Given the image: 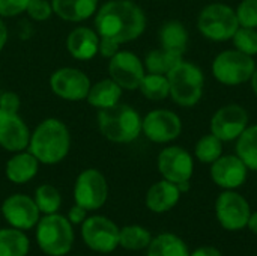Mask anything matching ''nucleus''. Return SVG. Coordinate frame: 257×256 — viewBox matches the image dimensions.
Listing matches in <instances>:
<instances>
[{"label":"nucleus","instance_id":"1","mask_svg":"<svg viewBox=\"0 0 257 256\" xmlns=\"http://www.w3.org/2000/svg\"><path fill=\"white\" fill-rule=\"evenodd\" d=\"M148 26L145 11L134 0H108L95 14V30L119 45L139 39Z\"/></svg>","mask_w":257,"mask_h":256},{"label":"nucleus","instance_id":"2","mask_svg":"<svg viewBox=\"0 0 257 256\" xmlns=\"http://www.w3.org/2000/svg\"><path fill=\"white\" fill-rule=\"evenodd\" d=\"M27 151H30L41 164H57L63 161L71 151V133L68 125L57 118L41 121L30 133Z\"/></svg>","mask_w":257,"mask_h":256},{"label":"nucleus","instance_id":"3","mask_svg":"<svg viewBox=\"0 0 257 256\" xmlns=\"http://www.w3.org/2000/svg\"><path fill=\"white\" fill-rule=\"evenodd\" d=\"M140 113L123 103H117L113 107L98 110L96 125L104 139L113 143H131L142 134Z\"/></svg>","mask_w":257,"mask_h":256},{"label":"nucleus","instance_id":"4","mask_svg":"<svg viewBox=\"0 0 257 256\" xmlns=\"http://www.w3.org/2000/svg\"><path fill=\"white\" fill-rule=\"evenodd\" d=\"M170 98L179 107H194L200 103L205 92V74L199 65L181 60L169 74Z\"/></svg>","mask_w":257,"mask_h":256},{"label":"nucleus","instance_id":"5","mask_svg":"<svg viewBox=\"0 0 257 256\" xmlns=\"http://www.w3.org/2000/svg\"><path fill=\"white\" fill-rule=\"evenodd\" d=\"M36 241L39 249L48 256L69 253L74 244V229L68 217L57 213L45 214L36 225Z\"/></svg>","mask_w":257,"mask_h":256},{"label":"nucleus","instance_id":"6","mask_svg":"<svg viewBox=\"0 0 257 256\" xmlns=\"http://www.w3.org/2000/svg\"><path fill=\"white\" fill-rule=\"evenodd\" d=\"M197 29L203 38L214 42H226L239 29L236 12L226 3L206 5L197 17Z\"/></svg>","mask_w":257,"mask_h":256},{"label":"nucleus","instance_id":"7","mask_svg":"<svg viewBox=\"0 0 257 256\" xmlns=\"http://www.w3.org/2000/svg\"><path fill=\"white\" fill-rule=\"evenodd\" d=\"M256 65L253 56L233 48L220 51L212 60L211 71L218 83L224 86H241L251 80Z\"/></svg>","mask_w":257,"mask_h":256},{"label":"nucleus","instance_id":"8","mask_svg":"<svg viewBox=\"0 0 257 256\" xmlns=\"http://www.w3.org/2000/svg\"><path fill=\"white\" fill-rule=\"evenodd\" d=\"M251 214L247 199L235 190H223L215 201V216L226 231H241L247 228Z\"/></svg>","mask_w":257,"mask_h":256},{"label":"nucleus","instance_id":"9","mask_svg":"<svg viewBox=\"0 0 257 256\" xmlns=\"http://www.w3.org/2000/svg\"><path fill=\"white\" fill-rule=\"evenodd\" d=\"M92 86L87 74L74 66H63L50 75V89L60 100L69 103L84 101Z\"/></svg>","mask_w":257,"mask_h":256},{"label":"nucleus","instance_id":"10","mask_svg":"<svg viewBox=\"0 0 257 256\" xmlns=\"http://www.w3.org/2000/svg\"><path fill=\"white\" fill-rule=\"evenodd\" d=\"M182 133V119L169 109H155L145 115L142 134L154 143H170Z\"/></svg>","mask_w":257,"mask_h":256},{"label":"nucleus","instance_id":"11","mask_svg":"<svg viewBox=\"0 0 257 256\" xmlns=\"http://www.w3.org/2000/svg\"><path fill=\"white\" fill-rule=\"evenodd\" d=\"M108 198V184L98 169H84L74 184V201L87 211L99 210Z\"/></svg>","mask_w":257,"mask_h":256},{"label":"nucleus","instance_id":"12","mask_svg":"<svg viewBox=\"0 0 257 256\" xmlns=\"http://www.w3.org/2000/svg\"><path fill=\"white\" fill-rule=\"evenodd\" d=\"M250 125V116L241 104H226L220 107L211 118L209 130L223 143L236 140Z\"/></svg>","mask_w":257,"mask_h":256},{"label":"nucleus","instance_id":"13","mask_svg":"<svg viewBox=\"0 0 257 256\" xmlns=\"http://www.w3.org/2000/svg\"><path fill=\"white\" fill-rule=\"evenodd\" d=\"M120 229L104 216L87 217L81 223V237L89 249L99 253H110L119 246Z\"/></svg>","mask_w":257,"mask_h":256},{"label":"nucleus","instance_id":"14","mask_svg":"<svg viewBox=\"0 0 257 256\" xmlns=\"http://www.w3.org/2000/svg\"><path fill=\"white\" fill-rule=\"evenodd\" d=\"M145 74L143 60L133 51L119 50L108 59V77L123 91H139Z\"/></svg>","mask_w":257,"mask_h":256},{"label":"nucleus","instance_id":"15","mask_svg":"<svg viewBox=\"0 0 257 256\" xmlns=\"http://www.w3.org/2000/svg\"><path fill=\"white\" fill-rule=\"evenodd\" d=\"M157 167L163 180L175 184L188 183L194 174V158L185 148L172 145L160 151Z\"/></svg>","mask_w":257,"mask_h":256},{"label":"nucleus","instance_id":"16","mask_svg":"<svg viewBox=\"0 0 257 256\" xmlns=\"http://www.w3.org/2000/svg\"><path fill=\"white\" fill-rule=\"evenodd\" d=\"M2 214L5 220L20 231H29L39 222V208L33 198L27 195H11L2 204Z\"/></svg>","mask_w":257,"mask_h":256},{"label":"nucleus","instance_id":"17","mask_svg":"<svg viewBox=\"0 0 257 256\" xmlns=\"http://www.w3.org/2000/svg\"><path fill=\"white\" fill-rule=\"evenodd\" d=\"M211 180L223 190H236L248 178V169L236 154L221 155L211 164Z\"/></svg>","mask_w":257,"mask_h":256},{"label":"nucleus","instance_id":"18","mask_svg":"<svg viewBox=\"0 0 257 256\" xmlns=\"http://www.w3.org/2000/svg\"><path fill=\"white\" fill-rule=\"evenodd\" d=\"M30 130L18 113L0 110V146L9 152L27 149Z\"/></svg>","mask_w":257,"mask_h":256},{"label":"nucleus","instance_id":"19","mask_svg":"<svg viewBox=\"0 0 257 256\" xmlns=\"http://www.w3.org/2000/svg\"><path fill=\"white\" fill-rule=\"evenodd\" d=\"M66 50L77 60H90L98 54L99 35L95 29L78 26L66 36Z\"/></svg>","mask_w":257,"mask_h":256},{"label":"nucleus","instance_id":"20","mask_svg":"<svg viewBox=\"0 0 257 256\" xmlns=\"http://www.w3.org/2000/svg\"><path fill=\"white\" fill-rule=\"evenodd\" d=\"M181 190L178 184L170 183L167 180H161L152 184L146 193V207L157 214H163L175 208L181 199Z\"/></svg>","mask_w":257,"mask_h":256},{"label":"nucleus","instance_id":"21","mask_svg":"<svg viewBox=\"0 0 257 256\" xmlns=\"http://www.w3.org/2000/svg\"><path fill=\"white\" fill-rule=\"evenodd\" d=\"M39 164L41 163L36 160V157L30 151L24 149L20 152H14V155L6 161L5 174L11 183L18 186L26 184L36 177Z\"/></svg>","mask_w":257,"mask_h":256},{"label":"nucleus","instance_id":"22","mask_svg":"<svg viewBox=\"0 0 257 256\" xmlns=\"http://www.w3.org/2000/svg\"><path fill=\"white\" fill-rule=\"evenodd\" d=\"M53 12L69 23H81L93 17L99 8V0H51Z\"/></svg>","mask_w":257,"mask_h":256},{"label":"nucleus","instance_id":"23","mask_svg":"<svg viewBox=\"0 0 257 256\" xmlns=\"http://www.w3.org/2000/svg\"><path fill=\"white\" fill-rule=\"evenodd\" d=\"M122 92L123 89L108 77L90 86L86 101L89 103V106L95 107L96 110H102V109H108L120 103Z\"/></svg>","mask_w":257,"mask_h":256},{"label":"nucleus","instance_id":"24","mask_svg":"<svg viewBox=\"0 0 257 256\" xmlns=\"http://www.w3.org/2000/svg\"><path fill=\"white\" fill-rule=\"evenodd\" d=\"M158 38L161 48L181 56L185 54L188 47V30L179 20L166 21L158 32Z\"/></svg>","mask_w":257,"mask_h":256},{"label":"nucleus","instance_id":"25","mask_svg":"<svg viewBox=\"0 0 257 256\" xmlns=\"http://www.w3.org/2000/svg\"><path fill=\"white\" fill-rule=\"evenodd\" d=\"M148 256H190V250L181 237L164 232L152 238L148 246Z\"/></svg>","mask_w":257,"mask_h":256},{"label":"nucleus","instance_id":"26","mask_svg":"<svg viewBox=\"0 0 257 256\" xmlns=\"http://www.w3.org/2000/svg\"><path fill=\"white\" fill-rule=\"evenodd\" d=\"M235 154L244 161L248 170L257 172V124L248 125L236 139Z\"/></svg>","mask_w":257,"mask_h":256},{"label":"nucleus","instance_id":"27","mask_svg":"<svg viewBox=\"0 0 257 256\" xmlns=\"http://www.w3.org/2000/svg\"><path fill=\"white\" fill-rule=\"evenodd\" d=\"M30 241L23 231L17 228L0 229V256H26Z\"/></svg>","mask_w":257,"mask_h":256},{"label":"nucleus","instance_id":"28","mask_svg":"<svg viewBox=\"0 0 257 256\" xmlns=\"http://www.w3.org/2000/svg\"><path fill=\"white\" fill-rule=\"evenodd\" d=\"M182 59H184V56H181V54L167 51L164 48H157L146 54L143 63H145L146 72L167 75Z\"/></svg>","mask_w":257,"mask_h":256},{"label":"nucleus","instance_id":"29","mask_svg":"<svg viewBox=\"0 0 257 256\" xmlns=\"http://www.w3.org/2000/svg\"><path fill=\"white\" fill-rule=\"evenodd\" d=\"M139 91L149 101H164L170 97L169 78L164 74L146 72L139 86Z\"/></svg>","mask_w":257,"mask_h":256},{"label":"nucleus","instance_id":"30","mask_svg":"<svg viewBox=\"0 0 257 256\" xmlns=\"http://www.w3.org/2000/svg\"><path fill=\"white\" fill-rule=\"evenodd\" d=\"M152 241V235L148 229L139 225H128L120 229L119 232V244L125 250H143L148 249V246Z\"/></svg>","mask_w":257,"mask_h":256},{"label":"nucleus","instance_id":"31","mask_svg":"<svg viewBox=\"0 0 257 256\" xmlns=\"http://www.w3.org/2000/svg\"><path fill=\"white\" fill-rule=\"evenodd\" d=\"M223 155V142L212 133L202 136L194 146V157L203 164H212Z\"/></svg>","mask_w":257,"mask_h":256},{"label":"nucleus","instance_id":"32","mask_svg":"<svg viewBox=\"0 0 257 256\" xmlns=\"http://www.w3.org/2000/svg\"><path fill=\"white\" fill-rule=\"evenodd\" d=\"M35 202L41 213L44 214H54L59 211L62 205L60 192L51 184H41L35 190Z\"/></svg>","mask_w":257,"mask_h":256},{"label":"nucleus","instance_id":"33","mask_svg":"<svg viewBox=\"0 0 257 256\" xmlns=\"http://www.w3.org/2000/svg\"><path fill=\"white\" fill-rule=\"evenodd\" d=\"M232 41L235 48L239 50L241 53L253 57L257 54V29L239 27L233 35Z\"/></svg>","mask_w":257,"mask_h":256},{"label":"nucleus","instance_id":"34","mask_svg":"<svg viewBox=\"0 0 257 256\" xmlns=\"http://www.w3.org/2000/svg\"><path fill=\"white\" fill-rule=\"evenodd\" d=\"M235 12L239 27L257 29V0H241Z\"/></svg>","mask_w":257,"mask_h":256},{"label":"nucleus","instance_id":"35","mask_svg":"<svg viewBox=\"0 0 257 256\" xmlns=\"http://www.w3.org/2000/svg\"><path fill=\"white\" fill-rule=\"evenodd\" d=\"M26 14L33 21H47V20H50L54 15L51 0H30L29 5H27Z\"/></svg>","mask_w":257,"mask_h":256},{"label":"nucleus","instance_id":"36","mask_svg":"<svg viewBox=\"0 0 257 256\" xmlns=\"http://www.w3.org/2000/svg\"><path fill=\"white\" fill-rule=\"evenodd\" d=\"M30 0H0V17L14 18L26 12Z\"/></svg>","mask_w":257,"mask_h":256},{"label":"nucleus","instance_id":"37","mask_svg":"<svg viewBox=\"0 0 257 256\" xmlns=\"http://www.w3.org/2000/svg\"><path fill=\"white\" fill-rule=\"evenodd\" d=\"M20 107H21V100L15 92L6 91V92L0 94V110L18 113Z\"/></svg>","mask_w":257,"mask_h":256},{"label":"nucleus","instance_id":"38","mask_svg":"<svg viewBox=\"0 0 257 256\" xmlns=\"http://www.w3.org/2000/svg\"><path fill=\"white\" fill-rule=\"evenodd\" d=\"M119 50H120V45H119L117 42L99 36V50H98V54H101V56L105 57V59H110V57H113Z\"/></svg>","mask_w":257,"mask_h":256},{"label":"nucleus","instance_id":"39","mask_svg":"<svg viewBox=\"0 0 257 256\" xmlns=\"http://www.w3.org/2000/svg\"><path fill=\"white\" fill-rule=\"evenodd\" d=\"M86 219H87V210L80 207V205H77V204L68 213V220L72 225H81Z\"/></svg>","mask_w":257,"mask_h":256},{"label":"nucleus","instance_id":"40","mask_svg":"<svg viewBox=\"0 0 257 256\" xmlns=\"http://www.w3.org/2000/svg\"><path fill=\"white\" fill-rule=\"evenodd\" d=\"M190 256H223V253L214 246H202L190 253Z\"/></svg>","mask_w":257,"mask_h":256},{"label":"nucleus","instance_id":"41","mask_svg":"<svg viewBox=\"0 0 257 256\" xmlns=\"http://www.w3.org/2000/svg\"><path fill=\"white\" fill-rule=\"evenodd\" d=\"M6 42H8V27H6L3 18L0 17V53L3 51Z\"/></svg>","mask_w":257,"mask_h":256},{"label":"nucleus","instance_id":"42","mask_svg":"<svg viewBox=\"0 0 257 256\" xmlns=\"http://www.w3.org/2000/svg\"><path fill=\"white\" fill-rule=\"evenodd\" d=\"M247 228L257 235V211L256 213H251L250 214V219H248V223H247Z\"/></svg>","mask_w":257,"mask_h":256},{"label":"nucleus","instance_id":"43","mask_svg":"<svg viewBox=\"0 0 257 256\" xmlns=\"http://www.w3.org/2000/svg\"><path fill=\"white\" fill-rule=\"evenodd\" d=\"M250 83H251V89H253L254 95L257 97V65L254 72H253V77H251V80H250Z\"/></svg>","mask_w":257,"mask_h":256}]
</instances>
